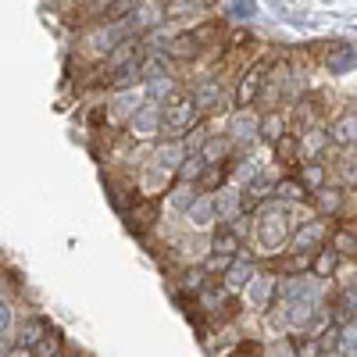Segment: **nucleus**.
Segmentation results:
<instances>
[{"label": "nucleus", "mask_w": 357, "mask_h": 357, "mask_svg": "<svg viewBox=\"0 0 357 357\" xmlns=\"http://www.w3.org/2000/svg\"><path fill=\"white\" fill-rule=\"evenodd\" d=\"M200 158H204L207 165H218V161H225V158H229V143H225V139H218V136H211V139L204 143Z\"/></svg>", "instance_id": "24"}, {"label": "nucleus", "mask_w": 357, "mask_h": 357, "mask_svg": "<svg viewBox=\"0 0 357 357\" xmlns=\"http://www.w3.org/2000/svg\"><path fill=\"white\" fill-rule=\"evenodd\" d=\"M161 15V8L158 4H146V0H143V4L132 11V29H146V25H154V18Z\"/></svg>", "instance_id": "29"}, {"label": "nucleus", "mask_w": 357, "mask_h": 357, "mask_svg": "<svg viewBox=\"0 0 357 357\" xmlns=\"http://www.w3.org/2000/svg\"><path fill=\"white\" fill-rule=\"evenodd\" d=\"M197 197H200V190H197V186H190V183H178V186L172 190L168 204L175 207V211H183V215H186L190 207H193V200H197Z\"/></svg>", "instance_id": "19"}, {"label": "nucleus", "mask_w": 357, "mask_h": 357, "mask_svg": "<svg viewBox=\"0 0 357 357\" xmlns=\"http://www.w3.org/2000/svg\"><path fill=\"white\" fill-rule=\"evenodd\" d=\"M186 218H190V225H197V229H211V225L218 222V211H215V197H211V193L197 197V200H193V207L186 211Z\"/></svg>", "instance_id": "10"}, {"label": "nucleus", "mask_w": 357, "mask_h": 357, "mask_svg": "<svg viewBox=\"0 0 357 357\" xmlns=\"http://www.w3.org/2000/svg\"><path fill=\"white\" fill-rule=\"evenodd\" d=\"M15 333H18V325H15V311L8 301H0V340H8L15 343Z\"/></svg>", "instance_id": "28"}, {"label": "nucleus", "mask_w": 357, "mask_h": 357, "mask_svg": "<svg viewBox=\"0 0 357 357\" xmlns=\"http://www.w3.org/2000/svg\"><path fill=\"white\" fill-rule=\"evenodd\" d=\"M143 4V0H114V4L104 11V22H122V18H132V11Z\"/></svg>", "instance_id": "27"}, {"label": "nucleus", "mask_w": 357, "mask_h": 357, "mask_svg": "<svg viewBox=\"0 0 357 357\" xmlns=\"http://www.w3.org/2000/svg\"><path fill=\"white\" fill-rule=\"evenodd\" d=\"M329 243H333L336 254H343V257H357V232H350V229H336V232L329 236Z\"/></svg>", "instance_id": "20"}, {"label": "nucleus", "mask_w": 357, "mask_h": 357, "mask_svg": "<svg viewBox=\"0 0 357 357\" xmlns=\"http://www.w3.org/2000/svg\"><path fill=\"white\" fill-rule=\"evenodd\" d=\"M296 154H301V143H296L293 136H282V139L275 143V158H279V161H293Z\"/></svg>", "instance_id": "33"}, {"label": "nucleus", "mask_w": 357, "mask_h": 357, "mask_svg": "<svg viewBox=\"0 0 357 357\" xmlns=\"http://www.w3.org/2000/svg\"><path fill=\"white\" fill-rule=\"evenodd\" d=\"M232 261H236V257H225V254H207V261H204V272L211 275V279H215V275H225L229 268H232Z\"/></svg>", "instance_id": "30"}, {"label": "nucleus", "mask_w": 357, "mask_h": 357, "mask_svg": "<svg viewBox=\"0 0 357 357\" xmlns=\"http://www.w3.org/2000/svg\"><path fill=\"white\" fill-rule=\"evenodd\" d=\"M158 204L151 200V197H139L132 207H129V225L136 229V232H143V229H154L158 225Z\"/></svg>", "instance_id": "8"}, {"label": "nucleus", "mask_w": 357, "mask_h": 357, "mask_svg": "<svg viewBox=\"0 0 357 357\" xmlns=\"http://www.w3.org/2000/svg\"><path fill=\"white\" fill-rule=\"evenodd\" d=\"M261 136H264V139H272V143H279V139L286 136V126H282V118H279V114H268L264 122H261Z\"/></svg>", "instance_id": "31"}, {"label": "nucleus", "mask_w": 357, "mask_h": 357, "mask_svg": "<svg viewBox=\"0 0 357 357\" xmlns=\"http://www.w3.org/2000/svg\"><path fill=\"white\" fill-rule=\"evenodd\" d=\"M207 286H211V275H207L204 268H186V272H183V289H186V293L200 296Z\"/></svg>", "instance_id": "21"}, {"label": "nucleus", "mask_w": 357, "mask_h": 357, "mask_svg": "<svg viewBox=\"0 0 357 357\" xmlns=\"http://www.w3.org/2000/svg\"><path fill=\"white\" fill-rule=\"evenodd\" d=\"M301 183L307 186V193H318V190H325V168H321L318 161H307V165L301 168Z\"/></svg>", "instance_id": "22"}, {"label": "nucleus", "mask_w": 357, "mask_h": 357, "mask_svg": "<svg viewBox=\"0 0 357 357\" xmlns=\"http://www.w3.org/2000/svg\"><path fill=\"white\" fill-rule=\"evenodd\" d=\"M143 79V61H139V57H129V61L126 65H118L114 72H111V89H129V86H136Z\"/></svg>", "instance_id": "14"}, {"label": "nucleus", "mask_w": 357, "mask_h": 357, "mask_svg": "<svg viewBox=\"0 0 357 357\" xmlns=\"http://www.w3.org/2000/svg\"><path fill=\"white\" fill-rule=\"evenodd\" d=\"M193 8H200V0H168L165 15H168V18H178L183 11H193Z\"/></svg>", "instance_id": "35"}, {"label": "nucleus", "mask_w": 357, "mask_h": 357, "mask_svg": "<svg viewBox=\"0 0 357 357\" xmlns=\"http://www.w3.org/2000/svg\"><path fill=\"white\" fill-rule=\"evenodd\" d=\"M336 264H340V254H336V250L329 247V250H318V254H314V264H311V272H314L318 279H325V275H329Z\"/></svg>", "instance_id": "25"}, {"label": "nucleus", "mask_w": 357, "mask_h": 357, "mask_svg": "<svg viewBox=\"0 0 357 357\" xmlns=\"http://www.w3.org/2000/svg\"><path fill=\"white\" fill-rule=\"evenodd\" d=\"M215 33H218L215 25H204V29H197V33H183V36H175V40L168 43L165 54L175 57V61H190V57H197V54L204 50L207 40H215Z\"/></svg>", "instance_id": "3"}, {"label": "nucleus", "mask_w": 357, "mask_h": 357, "mask_svg": "<svg viewBox=\"0 0 357 357\" xmlns=\"http://www.w3.org/2000/svg\"><path fill=\"white\" fill-rule=\"evenodd\" d=\"M215 211H218L222 225L236 222V218H240V211H243V193H240V190H232V186L218 190V193H215Z\"/></svg>", "instance_id": "6"}, {"label": "nucleus", "mask_w": 357, "mask_h": 357, "mask_svg": "<svg viewBox=\"0 0 357 357\" xmlns=\"http://www.w3.org/2000/svg\"><path fill=\"white\" fill-rule=\"evenodd\" d=\"M293 350H296V357H321V340L304 336L301 343H293Z\"/></svg>", "instance_id": "34"}, {"label": "nucleus", "mask_w": 357, "mask_h": 357, "mask_svg": "<svg viewBox=\"0 0 357 357\" xmlns=\"http://www.w3.org/2000/svg\"><path fill=\"white\" fill-rule=\"evenodd\" d=\"M264 357H296V350H293V343H272V347H268L264 350Z\"/></svg>", "instance_id": "36"}, {"label": "nucleus", "mask_w": 357, "mask_h": 357, "mask_svg": "<svg viewBox=\"0 0 357 357\" xmlns=\"http://www.w3.org/2000/svg\"><path fill=\"white\" fill-rule=\"evenodd\" d=\"M321 236H325V225L321 222H307L304 229H296L293 232V240H289V254H318L321 250Z\"/></svg>", "instance_id": "4"}, {"label": "nucleus", "mask_w": 357, "mask_h": 357, "mask_svg": "<svg viewBox=\"0 0 357 357\" xmlns=\"http://www.w3.org/2000/svg\"><path fill=\"white\" fill-rule=\"evenodd\" d=\"M250 279H254V261L243 254V257H236V261H232V268L222 275V286H225L229 293H240V289H247V286H250Z\"/></svg>", "instance_id": "5"}, {"label": "nucleus", "mask_w": 357, "mask_h": 357, "mask_svg": "<svg viewBox=\"0 0 357 357\" xmlns=\"http://www.w3.org/2000/svg\"><path fill=\"white\" fill-rule=\"evenodd\" d=\"M240 247H243V236H236L229 225H222L211 240V254H225V257H240Z\"/></svg>", "instance_id": "16"}, {"label": "nucleus", "mask_w": 357, "mask_h": 357, "mask_svg": "<svg viewBox=\"0 0 357 357\" xmlns=\"http://www.w3.org/2000/svg\"><path fill=\"white\" fill-rule=\"evenodd\" d=\"M347 357H357V347H354V350H350V354H347Z\"/></svg>", "instance_id": "37"}, {"label": "nucleus", "mask_w": 357, "mask_h": 357, "mask_svg": "<svg viewBox=\"0 0 357 357\" xmlns=\"http://www.w3.org/2000/svg\"><path fill=\"white\" fill-rule=\"evenodd\" d=\"M318 207L321 211H340V204H343V190H318L314 193Z\"/></svg>", "instance_id": "32"}, {"label": "nucleus", "mask_w": 357, "mask_h": 357, "mask_svg": "<svg viewBox=\"0 0 357 357\" xmlns=\"http://www.w3.org/2000/svg\"><path fill=\"white\" fill-rule=\"evenodd\" d=\"M229 136L236 143H254V136H261V122L250 114V111H240L232 118V126H229Z\"/></svg>", "instance_id": "13"}, {"label": "nucleus", "mask_w": 357, "mask_h": 357, "mask_svg": "<svg viewBox=\"0 0 357 357\" xmlns=\"http://www.w3.org/2000/svg\"><path fill=\"white\" fill-rule=\"evenodd\" d=\"M275 197L279 200H304L307 186L301 183V178H279V183H275Z\"/></svg>", "instance_id": "23"}, {"label": "nucleus", "mask_w": 357, "mask_h": 357, "mask_svg": "<svg viewBox=\"0 0 357 357\" xmlns=\"http://www.w3.org/2000/svg\"><path fill=\"white\" fill-rule=\"evenodd\" d=\"M197 118H200V107L193 104V93H172L165 111H161V129L178 139V136H190L193 126H197Z\"/></svg>", "instance_id": "2"}, {"label": "nucleus", "mask_w": 357, "mask_h": 357, "mask_svg": "<svg viewBox=\"0 0 357 357\" xmlns=\"http://www.w3.org/2000/svg\"><path fill=\"white\" fill-rule=\"evenodd\" d=\"M158 129H161V111H158V104L136 107V114H132V132H136V136H154Z\"/></svg>", "instance_id": "12"}, {"label": "nucleus", "mask_w": 357, "mask_h": 357, "mask_svg": "<svg viewBox=\"0 0 357 357\" xmlns=\"http://www.w3.org/2000/svg\"><path fill=\"white\" fill-rule=\"evenodd\" d=\"M193 104H197L200 111H215V107H222V86H218V82H204V86H197V89H193Z\"/></svg>", "instance_id": "17"}, {"label": "nucleus", "mask_w": 357, "mask_h": 357, "mask_svg": "<svg viewBox=\"0 0 357 357\" xmlns=\"http://www.w3.org/2000/svg\"><path fill=\"white\" fill-rule=\"evenodd\" d=\"M204 172H207V161H204L200 154H186V161L178 165V183H190V186H197L200 178H204Z\"/></svg>", "instance_id": "18"}, {"label": "nucleus", "mask_w": 357, "mask_h": 357, "mask_svg": "<svg viewBox=\"0 0 357 357\" xmlns=\"http://www.w3.org/2000/svg\"><path fill=\"white\" fill-rule=\"evenodd\" d=\"M329 139L340 146H354L357 143V114H340L329 129Z\"/></svg>", "instance_id": "15"}, {"label": "nucleus", "mask_w": 357, "mask_h": 357, "mask_svg": "<svg viewBox=\"0 0 357 357\" xmlns=\"http://www.w3.org/2000/svg\"><path fill=\"white\" fill-rule=\"evenodd\" d=\"M257 240L268 254H275L279 247H286L293 240V222H289V211L279 204H264L261 215H257Z\"/></svg>", "instance_id": "1"}, {"label": "nucleus", "mask_w": 357, "mask_h": 357, "mask_svg": "<svg viewBox=\"0 0 357 357\" xmlns=\"http://www.w3.org/2000/svg\"><path fill=\"white\" fill-rule=\"evenodd\" d=\"M61 347H65V343H61V336H57V333L50 329V333L33 347V357H61Z\"/></svg>", "instance_id": "26"}, {"label": "nucleus", "mask_w": 357, "mask_h": 357, "mask_svg": "<svg viewBox=\"0 0 357 357\" xmlns=\"http://www.w3.org/2000/svg\"><path fill=\"white\" fill-rule=\"evenodd\" d=\"M275 286H279V279H272V275H254L250 286L243 289V293H247V304H250L254 311H264V307H268V296L275 293Z\"/></svg>", "instance_id": "9"}, {"label": "nucleus", "mask_w": 357, "mask_h": 357, "mask_svg": "<svg viewBox=\"0 0 357 357\" xmlns=\"http://www.w3.org/2000/svg\"><path fill=\"white\" fill-rule=\"evenodd\" d=\"M264 75H268V65L264 61H257L250 72H243V82H240V89H236V104L240 107H247L257 93H261V82H264Z\"/></svg>", "instance_id": "7"}, {"label": "nucleus", "mask_w": 357, "mask_h": 357, "mask_svg": "<svg viewBox=\"0 0 357 357\" xmlns=\"http://www.w3.org/2000/svg\"><path fill=\"white\" fill-rule=\"evenodd\" d=\"M61 357H65V354H61Z\"/></svg>", "instance_id": "38"}, {"label": "nucleus", "mask_w": 357, "mask_h": 357, "mask_svg": "<svg viewBox=\"0 0 357 357\" xmlns=\"http://www.w3.org/2000/svg\"><path fill=\"white\" fill-rule=\"evenodd\" d=\"M50 333V321L47 318H25L22 325H18V333H15V343L18 347H29V350H33L43 336Z\"/></svg>", "instance_id": "11"}]
</instances>
